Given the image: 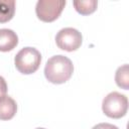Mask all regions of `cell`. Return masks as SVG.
I'll return each instance as SVG.
<instances>
[{"mask_svg": "<svg viewBox=\"0 0 129 129\" xmlns=\"http://www.w3.org/2000/svg\"><path fill=\"white\" fill-rule=\"evenodd\" d=\"M115 82L118 87L124 90L129 89V67L127 63L119 67L115 74Z\"/></svg>", "mask_w": 129, "mask_h": 129, "instance_id": "cell-9", "label": "cell"}, {"mask_svg": "<svg viewBox=\"0 0 129 129\" xmlns=\"http://www.w3.org/2000/svg\"><path fill=\"white\" fill-rule=\"evenodd\" d=\"M74 73V64L72 60L62 55H53L45 63L44 76L46 80L52 84H63L69 81Z\"/></svg>", "mask_w": 129, "mask_h": 129, "instance_id": "cell-1", "label": "cell"}, {"mask_svg": "<svg viewBox=\"0 0 129 129\" xmlns=\"http://www.w3.org/2000/svg\"><path fill=\"white\" fill-rule=\"evenodd\" d=\"M83 42L82 33L73 27H64L55 35V43L58 48L66 51H74L80 48Z\"/></svg>", "mask_w": 129, "mask_h": 129, "instance_id": "cell-5", "label": "cell"}, {"mask_svg": "<svg viewBox=\"0 0 129 129\" xmlns=\"http://www.w3.org/2000/svg\"><path fill=\"white\" fill-rule=\"evenodd\" d=\"M15 1L0 0V23L10 21L15 13Z\"/></svg>", "mask_w": 129, "mask_h": 129, "instance_id": "cell-8", "label": "cell"}, {"mask_svg": "<svg viewBox=\"0 0 129 129\" xmlns=\"http://www.w3.org/2000/svg\"><path fill=\"white\" fill-rule=\"evenodd\" d=\"M92 129H119V128L110 123H99V124L95 125Z\"/></svg>", "mask_w": 129, "mask_h": 129, "instance_id": "cell-11", "label": "cell"}, {"mask_svg": "<svg viewBox=\"0 0 129 129\" xmlns=\"http://www.w3.org/2000/svg\"><path fill=\"white\" fill-rule=\"evenodd\" d=\"M73 5L77 12L82 15H89L96 11L98 6V1L96 0H86V1H74Z\"/></svg>", "mask_w": 129, "mask_h": 129, "instance_id": "cell-10", "label": "cell"}, {"mask_svg": "<svg viewBox=\"0 0 129 129\" xmlns=\"http://www.w3.org/2000/svg\"><path fill=\"white\" fill-rule=\"evenodd\" d=\"M36 129H45V128H36Z\"/></svg>", "mask_w": 129, "mask_h": 129, "instance_id": "cell-13", "label": "cell"}, {"mask_svg": "<svg viewBox=\"0 0 129 129\" xmlns=\"http://www.w3.org/2000/svg\"><path fill=\"white\" fill-rule=\"evenodd\" d=\"M18 44L17 34L8 28L0 29V51H10Z\"/></svg>", "mask_w": 129, "mask_h": 129, "instance_id": "cell-6", "label": "cell"}, {"mask_svg": "<svg viewBox=\"0 0 129 129\" xmlns=\"http://www.w3.org/2000/svg\"><path fill=\"white\" fill-rule=\"evenodd\" d=\"M17 111L16 102L9 96L5 95L0 98V120L12 119Z\"/></svg>", "mask_w": 129, "mask_h": 129, "instance_id": "cell-7", "label": "cell"}, {"mask_svg": "<svg viewBox=\"0 0 129 129\" xmlns=\"http://www.w3.org/2000/svg\"><path fill=\"white\" fill-rule=\"evenodd\" d=\"M7 93V84L3 77L0 76V98L5 96Z\"/></svg>", "mask_w": 129, "mask_h": 129, "instance_id": "cell-12", "label": "cell"}, {"mask_svg": "<svg viewBox=\"0 0 129 129\" xmlns=\"http://www.w3.org/2000/svg\"><path fill=\"white\" fill-rule=\"evenodd\" d=\"M41 62V54L34 47H23L20 49L15 57L14 64L17 71L23 75H30L35 73Z\"/></svg>", "mask_w": 129, "mask_h": 129, "instance_id": "cell-2", "label": "cell"}, {"mask_svg": "<svg viewBox=\"0 0 129 129\" xmlns=\"http://www.w3.org/2000/svg\"><path fill=\"white\" fill-rule=\"evenodd\" d=\"M64 6V0H38L35 6V13L41 21L52 22L59 17Z\"/></svg>", "mask_w": 129, "mask_h": 129, "instance_id": "cell-4", "label": "cell"}, {"mask_svg": "<svg viewBox=\"0 0 129 129\" xmlns=\"http://www.w3.org/2000/svg\"><path fill=\"white\" fill-rule=\"evenodd\" d=\"M103 113L113 119H119L126 115L128 110V99L118 92L109 93L102 102Z\"/></svg>", "mask_w": 129, "mask_h": 129, "instance_id": "cell-3", "label": "cell"}]
</instances>
